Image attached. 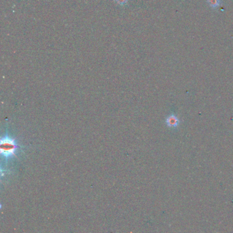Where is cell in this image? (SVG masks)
Instances as JSON below:
<instances>
[{"mask_svg":"<svg viewBox=\"0 0 233 233\" xmlns=\"http://www.w3.org/2000/svg\"><path fill=\"white\" fill-rule=\"evenodd\" d=\"M17 149L15 141L8 137H4L0 142V152L4 157H10L14 155Z\"/></svg>","mask_w":233,"mask_h":233,"instance_id":"cell-1","label":"cell"},{"mask_svg":"<svg viewBox=\"0 0 233 233\" xmlns=\"http://www.w3.org/2000/svg\"><path fill=\"white\" fill-rule=\"evenodd\" d=\"M209 5L213 8H216L220 5V0H207Z\"/></svg>","mask_w":233,"mask_h":233,"instance_id":"cell-2","label":"cell"}]
</instances>
